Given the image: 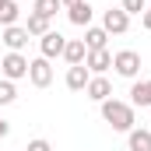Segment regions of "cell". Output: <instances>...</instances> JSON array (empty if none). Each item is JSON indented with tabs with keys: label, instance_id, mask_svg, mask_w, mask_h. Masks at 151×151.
<instances>
[{
	"label": "cell",
	"instance_id": "obj_1",
	"mask_svg": "<svg viewBox=\"0 0 151 151\" xmlns=\"http://www.w3.org/2000/svg\"><path fill=\"white\" fill-rule=\"evenodd\" d=\"M99 109H102V119H106L113 130H119V134H130L134 123H137L134 106L123 102V99H106V102H99Z\"/></svg>",
	"mask_w": 151,
	"mask_h": 151
},
{
	"label": "cell",
	"instance_id": "obj_2",
	"mask_svg": "<svg viewBox=\"0 0 151 151\" xmlns=\"http://www.w3.org/2000/svg\"><path fill=\"white\" fill-rule=\"evenodd\" d=\"M113 70L119 77H127V81H137V74H141V53L137 49H119V53H113Z\"/></svg>",
	"mask_w": 151,
	"mask_h": 151
},
{
	"label": "cell",
	"instance_id": "obj_3",
	"mask_svg": "<svg viewBox=\"0 0 151 151\" xmlns=\"http://www.w3.org/2000/svg\"><path fill=\"white\" fill-rule=\"evenodd\" d=\"M0 74H4V81H21V77H28V56L7 53V56L0 60Z\"/></svg>",
	"mask_w": 151,
	"mask_h": 151
},
{
	"label": "cell",
	"instance_id": "obj_4",
	"mask_svg": "<svg viewBox=\"0 0 151 151\" xmlns=\"http://www.w3.org/2000/svg\"><path fill=\"white\" fill-rule=\"evenodd\" d=\"M28 81H32L35 88H49V84H53V60H46V56L28 60Z\"/></svg>",
	"mask_w": 151,
	"mask_h": 151
},
{
	"label": "cell",
	"instance_id": "obj_5",
	"mask_svg": "<svg viewBox=\"0 0 151 151\" xmlns=\"http://www.w3.org/2000/svg\"><path fill=\"white\" fill-rule=\"evenodd\" d=\"M102 28H106V35H123V32L130 28V14L119 11V7H109V11L102 14Z\"/></svg>",
	"mask_w": 151,
	"mask_h": 151
},
{
	"label": "cell",
	"instance_id": "obj_6",
	"mask_svg": "<svg viewBox=\"0 0 151 151\" xmlns=\"http://www.w3.org/2000/svg\"><path fill=\"white\" fill-rule=\"evenodd\" d=\"M63 46H67V39L60 35L56 28H49L46 35L39 39V53H42L46 60H56V56H63Z\"/></svg>",
	"mask_w": 151,
	"mask_h": 151
},
{
	"label": "cell",
	"instance_id": "obj_7",
	"mask_svg": "<svg viewBox=\"0 0 151 151\" xmlns=\"http://www.w3.org/2000/svg\"><path fill=\"white\" fill-rule=\"evenodd\" d=\"M0 39H4V46H7V53H21L25 46H28V32H25V25H7L4 32H0Z\"/></svg>",
	"mask_w": 151,
	"mask_h": 151
},
{
	"label": "cell",
	"instance_id": "obj_8",
	"mask_svg": "<svg viewBox=\"0 0 151 151\" xmlns=\"http://www.w3.org/2000/svg\"><path fill=\"white\" fill-rule=\"evenodd\" d=\"M84 95H88L91 102H106V99H113V84H109V77H106V74H91Z\"/></svg>",
	"mask_w": 151,
	"mask_h": 151
},
{
	"label": "cell",
	"instance_id": "obj_9",
	"mask_svg": "<svg viewBox=\"0 0 151 151\" xmlns=\"http://www.w3.org/2000/svg\"><path fill=\"white\" fill-rule=\"evenodd\" d=\"M84 67H88L91 74H106V70L113 67V53H109V49H88Z\"/></svg>",
	"mask_w": 151,
	"mask_h": 151
},
{
	"label": "cell",
	"instance_id": "obj_10",
	"mask_svg": "<svg viewBox=\"0 0 151 151\" xmlns=\"http://www.w3.org/2000/svg\"><path fill=\"white\" fill-rule=\"evenodd\" d=\"M67 18H70V25H77V28H88V25H91V18H95V11H91V4H88V0H77V4L67 7Z\"/></svg>",
	"mask_w": 151,
	"mask_h": 151
},
{
	"label": "cell",
	"instance_id": "obj_11",
	"mask_svg": "<svg viewBox=\"0 0 151 151\" xmlns=\"http://www.w3.org/2000/svg\"><path fill=\"white\" fill-rule=\"evenodd\" d=\"M130 106H134V109H151V77L148 81H134V88H130Z\"/></svg>",
	"mask_w": 151,
	"mask_h": 151
},
{
	"label": "cell",
	"instance_id": "obj_12",
	"mask_svg": "<svg viewBox=\"0 0 151 151\" xmlns=\"http://www.w3.org/2000/svg\"><path fill=\"white\" fill-rule=\"evenodd\" d=\"M88 81H91V70H88L84 63L67 67V88H70V91H84V88H88Z\"/></svg>",
	"mask_w": 151,
	"mask_h": 151
},
{
	"label": "cell",
	"instance_id": "obj_13",
	"mask_svg": "<svg viewBox=\"0 0 151 151\" xmlns=\"http://www.w3.org/2000/svg\"><path fill=\"white\" fill-rule=\"evenodd\" d=\"M127 148L130 151H151V130L148 127H134L127 134Z\"/></svg>",
	"mask_w": 151,
	"mask_h": 151
},
{
	"label": "cell",
	"instance_id": "obj_14",
	"mask_svg": "<svg viewBox=\"0 0 151 151\" xmlns=\"http://www.w3.org/2000/svg\"><path fill=\"white\" fill-rule=\"evenodd\" d=\"M84 56H88V46L81 42V39H67V46H63V60L77 67V63H84Z\"/></svg>",
	"mask_w": 151,
	"mask_h": 151
},
{
	"label": "cell",
	"instance_id": "obj_15",
	"mask_svg": "<svg viewBox=\"0 0 151 151\" xmlns=\"http://www.w3.org/2000/svg\"><path fill=\"white\" fill-rule=\"evenodd\" d=\"M18 18H21V7H18L14 0H0V28L18 25Z\"/></svg>",
	"mask_w": 151,
	"mask_h": 151
},
{
	"label": "cell",
	"instance_id": "obj_16",
	"mask_svg": "<svg viewBox=\"0 0 151 151\" xmlns=\"http://www.w3.org/2000/svg\"><path fill=\"white\" fill-rule=\"evenodd\" d=\"M25 32L42 39L46 32H49V18H42V14H35V11H32V14H28V21H25Z\"/></svg>",
	"mask_w": 151,
	"mask_h": 151
},
{
	"label": "cell",
	"instance_id": "obj_17",
	"mask_svg": "<svg viewBox=\"0 0 151 151\" xmlns=\"http://www.w3.org/2000/svg\"><path fill=\"white\" fill-rule=\"evenodd\" d=\"M106 39H109V35H106V28H91V25H88L81 42H84L88 49H106Z\"/></svg>",
	"mask_w": 151,
	"mask_h": 151
},
{
	"label": "cell",
	"instance_id": "obj_18",
	"mask_svg": "<svg viewBox=\"0 0 151 151\" xmlns=\"http://www.w3.org/2000/svg\"><path fill=\"white\" fill-rule=\"evenodd\" d=\"M60 7H63L60 0H35V4H32V11H35V14H42V18H49V21L56 18V11H60Z\"/></svg>",
	"mask_w": 151,
	"mask_h": 151
},
{
	"label": "cell",
	"instance_id": "obj_19",
	"mask_svg": "<svg viewBox=\"0 0 151 151\" xmlns=\"http://www.w3.org/2000/svg\"><path fill=\"white\" fill-rule=\"evenodd\" d=\"M18 99V88H14V81H4L0 77V106H11Z\"/></svg>",
	"mask_w": 151,
	"mask_h": 151
},
{
	"label": "cell",
	"instance_id": "obj_20",
	"mask_svg": "<svg viewBox=\"0 0 151 151\" xmlns=\"http://www.w3.org/2000/svg\"><path fill=\"white\" fill-rule=\"evenodd\" d=\"M119 11H127V14H144V11H148V0H123Z\"/></svg>",
	"mask_w": 151,
	"mask_h": 151
},
{
	"label": "cell",
	"instance_id": "obj_21",
	"mask_svg": "<svg viewBox=\"0 0 151 151\" xmlns=\"http://www.w3.org/2000/svg\"><path fill=\"white\" fill-rule=\"evenodd\" d=\"M25 151H53V144L46 141V137H35V141H28V148Z\"/></svg>",
	"mask_w": 151,
	"mask_h": 151
},
{
	"label": "cell",
	"instance_id": "obj_22",
	"mask_svg": "<svg viewBox=\"0 0 151 151\" xmlns=\"http://www.w3.org/2000/svg\"><path fill=\"white\" fill-rule=\"evenodd\" d=\"M141 25H144V28H148V32H151V7H148V11H144V14H141Z\"/></svg>",
	"mask_w": 151,
	"mask_h": 151
},
{
	"label": "cell",
	"instance_id": "obj_23",
	"mask_svg": "<svg viewBox=\"0 0 151 151\" xmlns=\"http://www.w3.org/2000/svg\"><path fill=\"white\" fill-rule=\"evenodd\" d=\"M7 134H11V123H7V119L0 116V137H7Z\"/></svg>",
	"mask_w": 151,
	"mask_h": 151
},
{
	"label": "cell",
	"instance_id": "obj_24",
	"mask_svg": "<svg viewBox=\"0 0 151 151\" xmlns=\"http://www.w3.org/2000/svg\"><path fill=\"white\" fill-rule=\"evenodd\" d=\"M60 4H63V7H70V4H77V0H60Z\"/></svg>",
	"mask_w": 151,
	"mask_h": 151
},
{
	"label": "cell",
	"instance_id": "obj_25",
	"mask_svg": "<svg viewBox=\"0 0 151 151\" xmlns=\"http://www.w3.org/2000/svg\"><path fill=\"white\" fill-rule=\"evenodd\" d=\"M148 7H151V0H148Z\"/></svg>",
	"mask_w": 151,
	"mask_h": 151
}]
</instances>
